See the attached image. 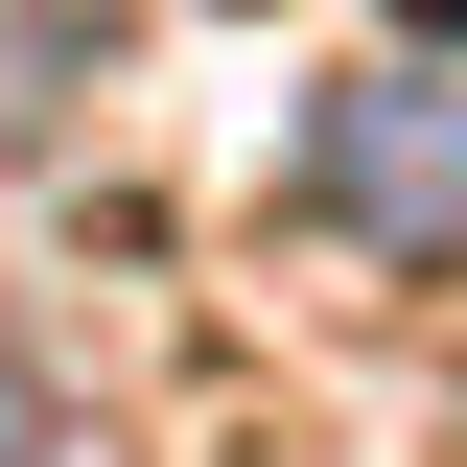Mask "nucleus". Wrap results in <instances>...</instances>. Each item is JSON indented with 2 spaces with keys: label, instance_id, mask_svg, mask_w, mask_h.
Segmentation results:
<instances>
[{
  "label": "nucleus",
  "instance_id": "4",
  "mask_svg": "<svg viewBox=\"0 0 467 467\" xmlns=\"http://www.w3.org/2000/svg\"><path fill=\"white\" fill-rule=\"evenodd\" d=\"M398 24H420V47H467V0H398Z\"/></svg>",
  "mask_w": 467,
  "mask_h": 467
},
{
  "label": "nucleus",
  "instance_id": "1",
  "mask_svg": "<svg viewBox=\"0 0 467 467\" xmlns=\"http://www.w3.org/2000/svg\"><path fill=\"white\" fill-rule=\"evenodd\" d=\"M304 211L398 281H467V70H327L304 94Z\"/></svg>",
  "mask_w": 467,
  "mask_h": 467
},
{
  "label": "nucleus",
  "instance_id": "2",
  "mask_svg": "<svg viewBox=\"0 0 467 467\" xmlns=\"http://www.w3.org/2000/svg\"><path fill=\"white\" fill-rule=\"evenodd\" d=\"M94 70H117V0H0V117H24V140H47Z\"/></svg>",
  "mask_w": 467,
  "mask_h": 467
},
{
  "label": "nucleus",
  "instance_id": "3",
  "mask_svg": "<svg viewBox=\"0 0 467 467\" xmlns=\"http://www.w3.org/2000/svg\"><path fill=\"white\" fill-rule=\"evenodd\" d=\"M0 467H117V420H70V374L0 327Z\"/></svg>",
  "mask_w": 467,
  "mask_h": 467
}]
</instances>
